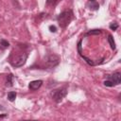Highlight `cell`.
Masks as SVG:
<instances>
[{
  "label": "cell",
  "mask_w": 121,
  "mask_h": 121,
  "mask_svg": "<svg viewBox=\"0 0 121 121\" xmlns=\"http://www.w3.org/2000/svg\"><path fill=\"white\" fill-rule=\"evenodd\" d=\"M73 19V12L72 10L68 9V10H64L62 11L59 16H58V22H59V25L61 27H66L69 23L71 22V20Z\"/></svg>",
  "instance_id": "6da1fadb"
},
{
  "label": "cell",
  "mask_w": 121,
  "mask_h": 121,
  "mask_svg": "<svg viewBox=\"0 0 121 121\" xmlns=\"http://www.w3.org/2000/svg\"><path fill=\"white\" fill-rule=\"evenodd\" d=\"M26 58H27V54L26 53L17 54L13 58L10 59V63L14 67H21V66H23L25 64V62L26 60Z\"/></svg>",
  "instance_id": "7a4b0ae2"
},
{
  "label": "cell",
  "mask_w": 121,
  "mask_h": 121,
  "mask_svg": "<svg viewBox=\"0 0 121 121\" xmlns=\"http://www.w3.org/2000/svg\"><path fill=\"white\" fill-rule=\"evenodd\" d=\"M66 95V89L65 88H61V89H58L52 92V97L56 102H60L61 101V99Z\"/></svg>",
  "instance_id": "3957f363"
},
{
  "label": "cell",
  "mask_w": 121,
  "mask_h": 121,
  "mask_svg": "<svg viewBox=\"0 0 121 121\" xmlns=\"http://www.w3.org/2000/svg\"><path fill=\"white\" fill-rule=\"evenodd\" d=\"M110 78H111V81L113 84H119L121 82V74L119 72H116L113 75H112L110 77Z\"/></svg>",
  "instance_id": "277c9868"
},
{
  "label": "cell",
  "mask_w": 121,
  "mask_h": 121,
  "mask_svg": "<svg viewBox=\"0 0 121 121\" xmlns=\"http://www.w3.org/2000/svg\"><path fill=\"white\" fill-rule=\"evenodd\" d=\"M43 84L42 80H33L28 84V87L30 90H38Z\"/></svg>",
  "instance_id": "5b68a950"
},
{
  "label": "cell",
  "mask_w": 121,
  "mask_h": 121,
  "mask_svg": "<svg viewBox=\"0 0 121 121\" xmlns=\"http://www.w3.org/2000/svg\"><path fill=\"white\" fill-rule=\"evenodd\" d=\"M47 62L49 63L50 66H55L59 62V57H57L56 55H51V56L48 57Z\"/></svg>",
  "instance_id": "8992f818"
},
{
  "label": "cell",
  "mask_w": 121,
  "mask_h": 121,
  "mask_svg": "<svg viewBox=\"0 0 121 121\" xmlns=\"http://www.w3.org/2000/svg\"><path fill=\"white\" fill-rule=\"evenodd\" d=\"M87 6H88V8H89L90 9H92V10H96V9H98V8H99L98 3L95 2V1H89V2L87 3Z\"/></svg>",
  "instance_id": "52a82bcc"
},
{
  "label": "cell",
  "mask_w": 121,
  "mask_h": 121,
  "mask_svg": "<svg viewBox=\"0 0 121 121\" xmlns=\"http://www.w3.org/2000/svg\"><path fill=\"white\" fill-rule=\"evenodd\" d=\"M108 42H109V43H110V45H111V48H112V49H115V43H114L113 38H112V35H109V37H108Z\"/></svg>",
  "instance_id": "ba28073f"
},
{
  "label": "cell",
  "mask_w": 121,
  "mask_h": 121,
  "mask_svg": "<svg viewBox=\"0 0 121 121\" xmlns=\"http://www.w3.org/2000/svg\"><path fill=\"white\" fill-rule=\"evenodd\" d=\"M16 98V93L15 92H9L8 94V99L9 101H14Z\"/></svg>",
  "instance_id": "9c48e42d"
},
{
  "label": "cell",
  "mask_w": 121,
  "mask_h": 121,
  "mask_svg": "<svg viewBox=\"0 0 121 121\" xmlns=\"http://www.w3.org/2000/svg\"><path fill=\"white\" fill-rule=\"evenodd\" d=\"M12 75H9L8 76V78H7V86H9V87H10V86H12Z\"/></svg>",
  "instance_id": "30bf717a"
},
{
  "label": "cell",
  "mask_w": 121,
  "mask_h": 121,
  "mask_svg": "<svg viewBox=\"0 0 121 121\" xmlns=\"http://www.w3.org/2000/svg\"><path fill=\"white\" fill-rule=\"evenodd\" d=\"M100 33V30H98V29H93V30H90L87 34L88 35H91V34H99Z\"/></svg>",
  "instance_id": "8fae6325"
},
{
  "label": "cell",
  "mask_w": 121,
  "mask_h": 121,
  "mask_svg": "<svg viewBox=\"0 0 121 121\" xmlns=\"http://www.w3.org/2000/svg\"><path fill=\"white\" fill-rule=\"evenodd\" d=\"M104 85H105V86H109V87H112V86H113L114 84H113V83H112L111 80H105V81H104Z\"/></svg>",
  "instance_id": "7c38bea8"
},
{
  "label": "cell",
  "mask_w": 121,
  "mask_h": 121,
  "mask_svg": "<svg viewBox=\"0 0 121 121\" xmlns=\"http://www.w3.org/2000/svg\"><path fill=\"white\" fill-rule=\"evenodd\" d=\"M117 27H118V24H116V23H113V24L110 25V28L112 29V30H115Z\"/></svg>",
  "instance_id": "4fadbf2b"
},
{
  "label": "cell",
  "mask_w": 121,
  "mask_h": 121,
  "mask_svg": "<svg viewBox=\"0 0 121 121\" xmlns=\"http://www.w3.org/2000/svg\"><path fill=\"white\" fill-rule=\"evenodd\" d=\"M1 45H3L4 47H8V46L9 45V43L7 41H5V40H2V41H1Z\"/></svg>",
  "instance_id": "5bb4252c"
},
{
  "label": "cell",
  "mask_w": 121,
  "mask_h": 121,
  "mask_svg": "<svg viewBox=\"0 0 121 121\" xmlns=\"http://www.w3.org/2000/svg\"><path fill=\"white\" fill-rule=\"evenodd\" d=\"M49 29H50L51 32H56V30H57V28H56L55 26H49Z\"/></svg>",
  "instance_id": "9a60e30c"
},
{
  "label": "cell",
  "mask_w": 121,
  "mask_h": 121,
  "mask_svg": "<svg viewBox=\"0 0 121 121\" xmlns=\"http://www.w3.org/2000/svg\"></svg>",
  "instance_id": "2e32d148"
}]
</instances>
